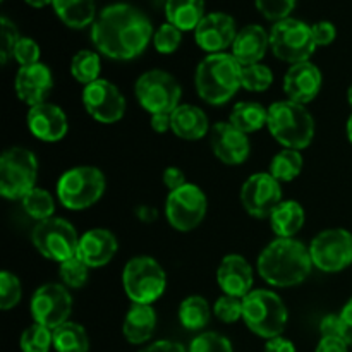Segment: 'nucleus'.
<instances>
[{
	"label": "nucleus",
	"mask_w": 352,
	"mask_h": 352,
	"mask_svg": "<svg viewBox=\"0 0 352 352\" xmlns=\"http://www.w3.org/2000/svg\"><path fill=\"white\" fill-rule=\"evenodd\" d=\"M40 45H38L33 38L21 36L16 48H14V60L19 64V67L38 64V62H40Z\"/></svg>",
	"instance_id": "obj_45"
},
{
	"label": "nucleus",
	"mask_w": 352,
	"mask_h": 352,
	"mask_svg": "<svg viewBox=\"0 0 352 352\" xmlns=\"http://www.w3.org/2000/svg\"><path fill=\"white\" fill-rule=\"evenodd\" d=\"M58 274H60L62 284L67 289H81L85 287L89 277V267L82 263L78 256L71 258V260L64 261L58 267Z\"/></svg>",
	"instance_id": "obj_39"
},
{
	"label": "nucleus",
	"mask_w": 352,
	"mask_h": 352,
	"mask_svg": "<svg viewBox=\"0 0 352 352\" xmlns=\"http://www.w3.org/2000/svg\"><path fill=\"white\" fill-rule=\"evenodd\" d=\"M212 308L203 296H189L179 306V322L189 332H199L210 323Z\"/></svg>",
	"instance_id": "obj_31"
},
{
	"label": "nucleus",
	"mask_w": 352,
	"mask_h": 352,
	"mask_svg": "<svg viewBox=\"0 0 352 352\" xmlns=\"http://www.w3.org/2000/svg\"><path fill=\"white\" fill-rule=\"evenodd\" d=\"M134 95L138 103L150 116L155 113H172L181 105L182 88L177 79L167 71L151 69L136 79Z\"/></svg>",
	"instance_id": "obj_9"
},
{
	"label": "nucleus",
	"mask_w": 352,
	"mask_h": 352,
	"mask_svg": "<svg viewBox=\"0 0 352 352\" xmlns=\"http://www.w3.org/2000/svg\"><path fill=\"white\" fill-rule=\"evenodd\" d=\"M172 133L186 141H199L210 133V120L205 110L189 103H181L170 113Z\"/></svg>",
	"instance_id": "obj_25"
},
{
	"label": "nucleus",
	"mask_w": 352,
	"mask_h": 352,
	"mask_svg": "<svg viewBox=\"0 0 352 352\" xmlns=\"http://www.w3.org/2000/svg\"><path fill=\"white\" fill-rule=\"evenodd\" d=\"M55 14L72 30L93 26L96 19V0H52Z\"/></svg>",
	"instance_id": "obj_28"
},
{
	"label": "nucleus",
	"mask_w": 352,
	"mask_h": 352,
	"mask_svg": "<svg viewBox=\"0 0 352 352\" xmlns=\"http://www.w3.org/2000/svg\"><path fill=\"white\" fill-rule=\"evenodd\" d=\"M236 36V21L227 12L206 14L195 30L196 43L208 54H222L229 47L232 48Z\"/></svg>",
	"instance_id": "obj_17"
},
{
	"label": "nucleus",
	"mask_w": 352,
	"mask_h": 352,
	"mask_svg": "<svg viewBox=\"0 0 352 352\" xmlns=\"http://www.w3.org/2000/svg\"><path fill=\"white\" fill-rule=\"evenodd\" d=\"M302 165H305V158L302 153L298 150H289L284 148L278 151L270 162V174L277 179L278 182H291L301 174Z\"/></svg>",
	"instance_id": "obj_33"
},
{
	"label": "nucleus",
	"mask_w": 352,
	"mask_h": 352,
	"mask_svg": "<svg viewBox=\"0 0 352 352\" xmlns=\"http://www.w3.org/2000/svg\"><path fill=\"white\" fill-rule=\"evenodd\" d=\"M21 206H23L24 213L31 217L36 222H43L54 217L55 213V199L47 189L34 188L33 191L28 192L23 199H21Z\"/></svg>",
	"instance_id": "obj_35"
},
{
	"label": "nucleus",
	"mask_w": 352,
	"mask_h": 352,
	"mask_svg": "<svg viewBox=\"0 0 352 352\" xmlns=\"http://www.w3.org/2000/svg\"><path fill=\"white\" fill-rule=\"evenodd\" d=\"M311 31L316 47H329L337 38V30L330 21H318V23L311 24Z\"/></svg>",
	"instance_id": "obj_46"
},
{
	"label": "nucleus",
	"mask_w": 352,
	"mask_h": 352,
	"mask_svg": "<svg viewBox=\"0 0 352 352\" xmlns=\"http://www.w3.org/2000/svg\"><path fill=\"white\" fill-rule=\"evenodd\" d=\"M210 146L222 164L241 165L250 157L251 143L248 134L241 133L230 122H217L210 129Z\"/></svg>",
	"instance_id": "obj_18"
},
{
	"label": "nucleus",
	"mask_w": 352,
	"mask_h": 352,
	"mask_svg": "<svg viewBox=\"0 0 352 352\" xmlns=\"http://www.w3.org/2000/svg\"><path fill=\"white\" fill-rule=\"evenodd\" d=\"M82 103L86 112L100 124H116L126 113V98L120 89L102 78L82 88Z\"/></svg>",
	"instance_id": "obj_16"
},
{
	"label": "nucleus",
	"mask_w": 352,
	"mask_h": 352,
	"mask_svg": "<svg viewBox=\"0 0 352 352\" xmlns=\"http://www.w3.org/2000/svg\"><path fill=\"white\" fill-rule=\"evenodd\" d=\"M347 102H349V105H351V109H352V82H351L349 89H347Z\"/></svg>",
	"instance_id": "obj_57"
},
{
	"label": "nucleus",
	"mask_w": 352,
	"mask_h": 352,
	"mask_svg": "<svg viewBox=\"0 0 352 352\" xmlns=\"http://www.w3.org/2000/svg\"><path fill=\"white\" fill-rule=\"evenodd\" d=\"M296 2L298 0H254L258 12L265 19L274 21V23H278V21H284L287 17H291Z\"/></svg>",
	"instance_id": "obj_43"
},
{
	"label": "nucleus",
	"mask_w": 352,
	"mask_h": 352,
	"mask_svg": "<svg viewBox=\"0 0 352 352\" xmlns=\"http://www.w3.org/2000/svg\"><path fill=\"white\" fill-rule=\"evenodd\" d=\"M122 285L133 305L153 306L167 289V274L155 258L134 256L124 267Z\"/></svg>",
	"instance_id": "obj_7"
},
{
	"label": "nucleus",
	"mask_w": 352,
	"mask_h": 352,
	"mask_svg": "<svg viewBox=\"0 0 352 352\" xmlns=\"http://www.w3.org/2000/svg\"><path fill=\"white\" fill-rule=\"evenodd\" d=\"M38 158L24 146L7 148L0 157V195L6 199H23L36 188Z\"/></svg>",
	"instance_id": "obj_8"
},
{
	"label": "nucleus",
	"mask_w": 352,
	"mask_h": 352,
	"mask_svg": "<svg viewBox=\"0 0 352 352\" xmlns=\"http://www.w3.org/2000/svg\"><path fill=\"white\" fill-rule=\"evenodd\" d=\"M54 349L57 352H88V332L79 323L65 322L54 330Z\"/></svg>",
	"instance_id": "obj_32"
},
{
	"label": "nucleus",
	"mask_w": 352,
	"mask_h": 352,
	"mask_svg": "<svg viewBox=\"0 0 352 352\" xmlns=\"http://www.w3.org/2000/svg\"><path fill=\"white\" fill-rule=\"evenodd\" d=\"M107 179L93 165H79L65 170L57 181V199L64 208L72 212L91 208L102 199Z\"/></svg>",
	"instance_id": "obj_6"
},
{
	"label": "nucleus",
	"mask_w": 352,
	"mask_h": 352,
	"mask_svg": "<svg viewBox=\"0 0 352 352\" xmlns=\"http://www.w3.org/2000/svg\"><path fill=\"white\" fill-rule=\"evenodd\" d=\"M263 352H298L296 351V346L289 339H284V337H275V339H270L265 346Z\"/></svg>",
	"instance_id": "obj_52"
},
{
	"label": "nucleus",
	"mask_w": 352,
	"mask_h": 352,
	"mask_svg": "<svg viewBox=\"0 0 352 352\" xmlns=\"http://www.w3.org/2000/svg\"><path fill=\"white\" fill-rule=\"evenodd\" d=\"M28 129L43 143H57L69 131V120L64 110L54 103H40L31 107L26 117Z\"/></svg>",
	"instance_id": "obj_21"
},
{
	"label": "nucleus",
	"mask_w": 352,
	"mask_h": 352,
	"mask_svg": "<svg viewBox=\"0 0 352 352\" xmlns=\"http://www.w3.org/2000/svg\"><path fill=\"white\" fill-rule=\"evenodd\" d=\"M320 333L322 339H344V325L340 315H327L320 322Z\"/></svg>",
	"instance_id": "obj_47"
},
{
	"label": "nucleus",
	"mask_w": 352,
	"mask_h": 352,
	"mask_svg": "<svg viewBox=\"0 0 352 352\" xmlns=\"http://www.w3.org/2000/svg\"><path fill=\"white\" fill-rule=\"evenodd\" d=\"M182 31L174 24L164 23L153 34V47L158 54L170 55L181 47Z\"/></svg>",
	"instance_id": "obj_40"
},
{
	"label": "nucleus",
	"mask_w": 352,
	"mask_h": 352,
	"mask_svg": "<svg viewBox=\"0 0 352 352\" xmlns=\"http://www.w3.org/2000/svg\"><path fill=\"white\" fill-rule=\"evenodd\" d=\"M21 40L19 30L9 17L2 16L0 19V62L7 65L10 58H14V48Z\"/></svg>",
	"instance_id": "obj_42"
},
{
	"label": "nucleus",
	"mask_w": 352,
	"mask_h": 352,
	"mask_svg": "<svg viewBox=\"0 0 352 352\" xmlns=\"http://www.w3.org/2000/svg\"><path fill=\"white\" fill-rule=\"evenodd\" d=\"M270 48V33L260 24H248L237 31L232 45V55L241 65L260 64Z\"/></svg>",
	"instance_id": "obj_24"
},
{
	"label": "nucleus",
	"mask_w": 352,
	"mask_h": 352,
	"mask_svg": "<svg viewBox=\"0 0 352 352\" xmlns=\"http://www.w3.org/2000/svg\"><path fill=\"white\" fill-rule=\"evenodd\" d=\"M188 352H234V349L230 340L222 333L203 332L191 340Z\"/></svg>",
	"instance_id": "obj_41"
},
{
	"label": "nucleus",
	"mask_w": 352,
	"mask_h": 352,
	"mask_svg": "<svg viewBox=\"0 0 352 352\" xmlns=\"http://www.w3.org/2000/svg\"><path fill=\"white\" fill-rule=\"evenodd\" d=\"M270 50L275 57L291 65L308 62L316 50L311 26L294 17L274 23L270 30Z\"/></svg>",
	"instance_id": "obj_10"
},
{
	"label": "nucleus",
	"mask_w": 352,
	"mask_h": 352,
	"mask_svg": "<svg viewBox=\"0 0 352 352\" xmlns=\"http://www.w3.org/2000/svg\"><path fill=\"white\" fill-rule=\"evenodd\" d=\"M243 320L261 339H275L284 333L289 322L287 306L268 289H254L243 299Z\"/></svg>",
	"instance_id": "obj_5"
},
{
	"label": "nucleus",
	"mask_w": 352,
	"mask_h": 352,
	"mask_svg": "<svg viewBox=\"0 0 352 352\" xmlns=\"http://www.w3.org/2000/svg\"><path fill=\"white\" fill-rule=\"evenodd\" d=\"M14 89L21 102L26 103L30 109L45 103L54 89V76L50 67L43 62L19 67L14 79Z\"/></svg>",
	"instance_id": "obj_20"
},
{
	"label": "nucleus",
	"mask_w": 352,
	"mask_h": 352,
	"mask_svg": "<svg viewBox=\"0 0 352 352\" xmlns=\"http://www.w3.org/2000/svg\"><path fill=\"white\" fill-rule=\"evenodd\" d=\"M268 131L277 143L289 150H305L315 138V119L306 105L280 100L268 107Z\"/></svg>",
	"instance_id": "obj_4"
},
{
	"label": "nucleus",
	"mask_w": 352,
	"mask_h": 352,
	"mask_svg": "<svg viewBox=\"0 0 352 352\" xmlns=\"http://www.w3.org/2000/svg\"><path fill=\"white\" fill-rule=\"evenodd\" d=\"M313 267L325 274H339L352 265V234L346 229L322 230L309 243Z\"/></svg>",
	"instance_id": "obj_12"
},
{
	"label": "nucleus",
	"mask_w": 352,
	"mask_h": 352,
	"mask_svg": "<svg viewBox=\"0 0 352 352\" xmlns=\"http://www.w3.org/2000/svg\"><path fill=\"white\" fill-rule=\"evenodd\" d=\"M208 210L206 195L196 184H186L168 192L165 199V215L168 223L179 232H189L196 229Z\"/></svg>",
	"instance_id": "obj_13"
},
{
	"label": "nucleus",
	"mask_w": 352,
	"mask_h": 352,
	"mask_svg": "<svg viewBox=\"0 0 352 352\" xmlns=\"http://www.w3.org/2000/svg\"><path fill=\"white\" fill-rule=\"evenodd\" d=\"M346 131H347V138H349V141H351V144H352V113H351L349 119H347Z\"/></svg>",
	"instance_id": "obj_56"
},
{
	"label": "nucleus",
	"mask_w": 352,
	"mask_h": 352,
	"mask_svg": "<svg viewBox=\"0 0 352 352\" xmlns=\"http://www.w3.org/2000/svg\"><path fill=\"white\" fill-rule=\"evenodd\" d=\"M28 6L34 7V9H43V7L52 6V0H24Z\"/></svg>",
	"instance_id": "obj_55"
},
{
	"label": "nucleus",
	"mask_w": 352,
	"mask_h": 352,
	"mask_svg": "<svg viewBox=\"0 0 352 352\" xmlns=\"http://www.w3.org/2000/svg\"><path fill=\"white\" fill-rule=\"evenodd\" d=\"M323 85V74L313 62H299L291 65L284 76V93L287 100L301 105H308L316 96Z\"/></svg>",
	"instance_id": "obj_19"
},
{
	"label": "nucleus",
	"mask_w": 352,
	"mask_h": 352,
	"mask_svg": "<svg viewBox=\"0 0 352 352\" xmlns=\"http://www.w3.org/2000/svg\"><path fill=\"white\" fill-rule=\"evenodd\" d=\"M23 298V285L16 274L3 270L0 274V309L9 311L16 308Z\"/></svg>",
	"instance_id": "obj_38"
},
{
	"label": "nucleus",
	"mask_w": 352,
	"mask_h": 352,
	"mask_svg": "<svg viewBox=\"0 0 352 352\" xmlns=\"http://www.w3.org/2000/svg\"><path fill=\"white\" fill-rule=\"evenodd\" d=\"M31 243L41 256L60 265L76 256L79 236L71 222L52 217L43 222H36L31 232Z\"/></svg>",
	"instance_id": "obj_11"
},
{
	"label": "nucleus",
	"mask_w": 352,
	"mask_h": 352,
	"mask_svg": "<svg viewBox=\"0 0 352 352\" xmlns=\"http://www.w3.org/2000/svg\"><path fill=\"white\" fill-rule=\"evenodd\" d=\"M205 0H167L165 17L181 31H195L205 17Z\"/></svg>",
	"instance_id": "obj_29"
},
{
	"label": "nucleus",
	"mask_w": 352,
	"mask_h": 352,
	"mask_svg": "<svg viewBox=\"0 0 352 352\" xmlns=\"http://www.w3.org/2000/svg\"><path fill=\"white\" fill-rule=\"evenodd\" d=\"M268 220H270V227L275 236L292 239L305 227L306 212L301 203L294 201V199H287V201H282L274 210Z\"/></svg>",
	"instance_id": "obj_27"
},
{
	"label": "nucleus",
	"mask_w": 352,
	"mask_h": 352,
	"mask_svg": "<svg viewBox=\"0 0 352 352\" xmlns=\"http://www.w3.org/2000/svg\"><path fill=\"white\" fill-rule=\"evenodd\" d=\"M229 122L244 134L256 133L267 126L268 109L258 102H239L230 110Z\"/></svg>",
	"instance_id": "obj_30"
},
{
	"label": "nucleus",
	"mask_w": 352,
	"mask_h": 352,
	"mask_svg": "<svg viewBox=\"0 0 352 352\" xmlns=\"http://www.w3.org/2000/svg\"><path fill=\"white\" fill-rule=\"evenodd\" d=\"M282 203V182L270 172H256L241 188V205L254 219H268Z\"/></svg>",
	"instance_id": "obj_15"
},
{
	"label": "nucleus",
	"mask_w": 352,
	"mask_h": 352,
	"mask_svg": "<svg viewBox=\"0 0 352 352\" xmlns=\"http://www.w3.org/2000/svg\"><path fill=\"white\" fill-rule=\"evenodd\" d=\"M162 181H164L165 188L168 189V192L175 191V189L182 188V186L188 184L186 181V174L179 167H167L162 175Z\"/></svg>",
	"instance_id": "obj_48"
},
{
	"label": "nucleus",
	"mask_w": 352,
	"mask_h": 352,
	"mask_svg": "<svg viewBox=\"0 0 352 352\" xmlns=\"http://www.w3.org/2000/svg\"><path fill=\"white\" fill-rule=\"evenodd\" d=\"M157 329V313L151 305H133L122 323L126 340L134 346L148 342Z\"/></svg>",
	"instance_id": "obj_26"
},
{
	"label": "nucleus",
	"mask_w": 352,
	"mask_h": 352,
	"mask_svg": "<svg viewBox=\"0 0 352 352\" xmlns=\"http://www.w3.org/2000/svg\"><path fill=\"white\" fill-rule=\"evenodd\" d=\"M140 352H188V349L182 344L174 342V340H157Z\"/></svg>",
	"instance_id": "obj_49"
},
{
	"label": "nucleus",
	"mask_w": 352,
	"mask_h": 352,
	"mask_svg": "<svg viewBox=\"0 0 352 352\" xmlns=\"http://www.w3.org/2000/svg\"><path fill=\"white\" fill-rule=\"evenodd\" d=\"M256 270L272 287H296L302 284L313 270L309 248L296 237H277L260 253Z\"/></svg>",
	"instance_id": "obj_2"
},
{
	"label": "nucleus",
	"mask_w": 352,
	"mask_h": 352,
	"mask_svg": "<svg viewBox=\"0 0 352 352\" xmlns=\"http://www.w3.org/2000/svg\"><path fill=\"white\" fill-rule=\"evenodd\" d=\"M339 315L344 325V340L352 346V298L346 302V306H344Z\"/></svg>",
	"instance_id": "obj_51"
},
{
	"label": "nucleus",
	"mask_w": 352,
	"mask_h": 352,
	"mask_svg": "<svg viewBox=\"0 0 352 352\" xmlns=\"http://www.w3.org/2000/svg\"><path fill=\"white\" fill-rule=\"evenodd\" d=\"M243 88L248 91L253 93H261L267 91L272 85H274V72L268 65L265 64H251V65H243Z\"/></svg>",
	"instance_id": "obj_37"
},
{
	"label": "nucleus",
	"mask_w": 352,
	"mask_h": 352,
	"mask_svg": "<svg viewBox=\"0 0 352 352\" xmlns=\"http://www.w3.org/2000/svg\"><path fill=\"white\" fill-rule=\"evenodd\" d=\"M151 129L158 134H164L167 131H172V122H170V113H155L151 116Z\"/></svg>",
	"instance_id": "obj_53"
},
{
	"label": "nucleus",
	"mask_w": 352,
	"mask_h": 352,
	"mask_svg": "<svg viewBox=\"0 0 352 352\" xmlns=\"http://www.w3.org/2000/svg\"><path fill=\"white\" fill-rule=\"evenodd\" d=\"M136 217L144 223H151L158 219V210L153 208V206L141 205L136 208Z\"/></svg>",
	"instance_id": "obj_54"
},
{
	"label": "nucleus",
	"mask_w": 352,
	"mask_h": 352,
	"mask_svg": "<svg viewBox=\"0 0 352 352\" xmlns=\"http://www.w3.org/2000/svg\"><path fill=\"white\" fill-rule=\"evenodd\" d=\"M100 71H102V58L95 50H81L72 57L71 74L81 85L88 86L100 79Z\"/></svg>",
	"instance_id": "obj_34"
},
{
	"label": "nucleus",
	"mask_w": 352,
	"mask_h": 352,
	"mask_svg": "<svg viewBox=\"0 0 352 352\" xmlns=\"http://www.w3.org/2000/svg\"><path fill=\"white\" fill-rule=\"evenodd\" d=\"M241 74L243 65L232 54H210L196 67V91L208 105H223L243 88Z\"/></svg>",
	"instance_id": "obj_3"
},
{
	"label": "nucleus",
	"mask_w": 352,
	"mask_h": 352,
	"mask_svg": "<svg viewBox=\"0 0 352 352\" xmlns=\"http://www.w3.org/2000/svg\"><path fill=\"white\" fill-rule=\"evenodd\" d=\"M119 251V241L109 229H91L79 237L76 256L89 268H102L113 260Z\"/></svg>",
	"instance_id": "obj_23"
},
{
	"label": "nucleus",
	"mask_w": 352,
	"mask_h": 352,
	"mask_svg": "<svg viewBox=\"0 0 352 352\" xmlns=\"http://www.w3.org/2000/svg\"><path fill=\"white\" fill-rule=\"evenodd\" d=\"M217 284L223 294L244 299L251 291H254L253 267L241 254H227L217 270Z\"/></svg>",
	"instance_id": "obj_22"
},
{
	"label": "nucleus",
	"mask_w": 352,
	"mask_h": 352,
	"mask_svg": "<svg viewBox=\"0 0 352 352\" xmlns=\"http://www.w3.org/2000/svg\"><path fill=\"white\" fill-rule=\"evenodd\" d=\"M213 315L223 323H236L243 320V299L232 296H220L213 305Z\"/></svg>",
	"instance_id": "obj_44"
},
{
	"label": "nucleus",
	"mask_w": 352,
	"mask_h": 352,
	"mask_svg": "<svg viewBox=\"0 0 352 352\" xmlns=\"http://www.w3.org/2000/svg\"><path fill=\"white\" fill-rule=\"evenodd\" d=\"M153 24L146 14L131 3L107 6L91 26V41L96 52L112 60L140 57L153 40Z\"/></svg>",
	"instance_id": "obj_1"
},
{
	"label": "nucleus",
	"mask_w": 352,
	"mask_h": 352,
	"mask_svg": "<svg viewBox=\"0 0 352 352\" xmlns=\"http://www.w3.org/2000/svg\"><path fill=\"white\" fill-rule=\"evenodd\" d=\"M31 315L34 323L55 330L69 322L72 313V296L64 284H45L31 298Z\"/></svg>",
	"instance_id": "obj_14"
},
{
	"label": "nucleus",
	"mask_w": 352,
	"mask_h": 352,
	"mask_svg": "<svg viewBox=\"0 0 352 352\" xmlns=\"http://www.w3.org/2000/svg\"><path fill=\"white\" fill-rule=\"evenodd\" d=\"M19 346L23 352H50L54 347V330L33 323L21 333Z\"/></svg>",
	"instance_id": "obj_36"
},
{
	"label": "nucleus",
	"mask_w": 352,
	"mask_h": 352,
	"mask_svg": "<svg viewBox=\"0 0 352 352\" xmlns=\"http://www.w3.org/2000/svg\"><path fill=\"white\" fill-rule=\"evenodd\" d=\"M315 352H349V344L344 339H322Z\"/></svg>",
	"instance_id": "obj_50"
}]
</instances>
